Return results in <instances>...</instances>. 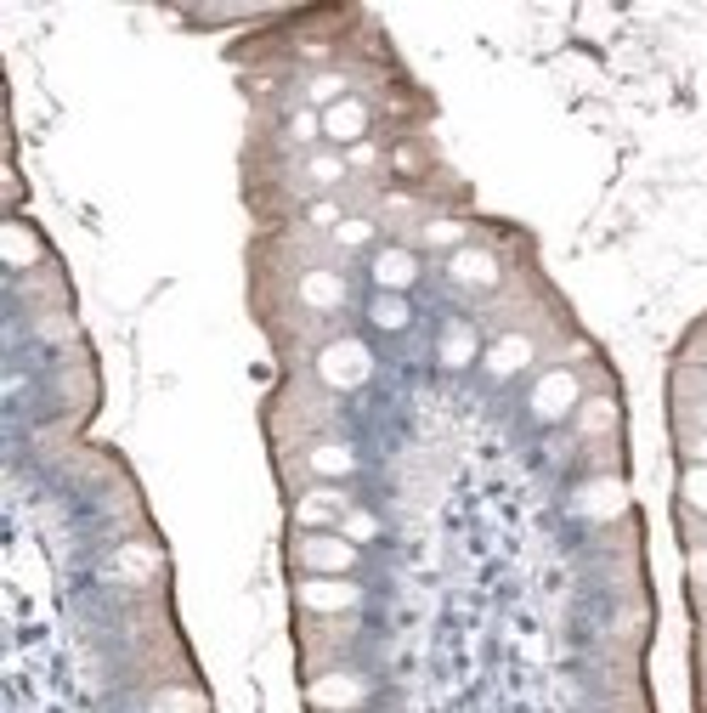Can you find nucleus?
Returning <instances> with one entry per match:
<instances>
[{
	"label": "nucleus",
	"instance_id": "nucleus-2",
	"mask_svg": "<svg viewBox=\"0 0 707 713\" xmlns=\"http://www.w3.org/2000/svg\"><path fill=\"white\" fill-rule=\"evenodd\" d=\"M362 131H369V108H362V102H334V108H323V136L328 142H362Z\"/></svg>",
	"mask_w": 707,
	"mask_h": 713
},
{
	"label": "nucleus",
	"instance_id": "nucleus-17",
	"mask_svg": "<svg viewBox=\"0 0 707 713\" xmlns=\"http://www.w3.org/2000/svg\"><path fill=\"white\" fill-rule=\"evenodd\" d=\"M334 238L346 244V249H357V244H369V238H374V226H369V221H339V226H334Z\"/></svg>",
	"mask_w": 707,
	"mask_h": 713
},
{
	"label": "nucleus",
	"instance_id": "nucleus-5",
	"mask_svg": "<svg viewBox=\"0 0 707 713\" xmlns=\"http://www.w3.org/2000/svg\"><path fill=\"white\" fill-rule=\"evenodd\" d=\"M453 277H459V284L487 289V284H499V266H492V255H481V249H459L453 255Z\"/></svg>",
	"mask_w": 707,
	"mask_h": 713
},
{
	"label": "nucleus",
	"instance_id": "nucleus-3",
	"mask_svg": "<svg viewBox=\"0 0 707 713\" xmlns=\"http://www.w3.org/2000/svg\"><path fill=\"white\" fill-rule=\"evenodd\" d=\"M413 277H419L413 249H379V255H374V284H379L385 295H402Z\"/></svg>",
	"mask_w": 707,
	"mask_h": 713
},
{
	"label": "nucleus",
	"instance_id": "nucleus-11",
	"mask_svg": "<svg viewBox=\"0 0 707 713\" xmlns=\"http://www.w3.org/2000/svg\"><path fill=\"white\" fill-rule=\"evenodd\" d=\"M532 356V346L527 340H504V346H492V374H515L520 363Z\"/></svg>",
	"mask_w": 707,
	"mask_h": 713
},
{
	"label": "nucleus",
	"instance_id": "nucleus-13",
	"mask_svg": "<svg viewBox=\"0 0 707 713\" xmlns=\"http://www.w3.org/2000/svg\"><path fill=\"white\" fill-rule=\"evenodd\" d=\"M311 465H318L323 476H351V465H357V458H351L346 447H318V453H311Z\"/></svg>",
	"mask_w": 707,
	"mask_h": 713
},
{
	"label": "nucleus",
	"instance_id": "nucleus-4",
	"mask_svg": "<svg viewBox=\"0 0 707 713\" xmlns=\"http://www.w3.org/2000/svg\"><path fill=\"white\" fill-rule=\"evenodd\" d=\"M346 493H306L300 498V527H328V521H339L346 516Z\"/></svg>",
	"mask_w": 707,
	"mask_h": 713
},
{
	"label": "nucleus",
	"instance_id": "nucleus-1",
	"mask_svg": "<svg viewBox=\"0 0 707 713\" xmlns=\"http://www.w3.org/2000/svg\"><path fill=\"white\" fill-rule=\"evenodd\" d=\"M300 560H306L311 572H351L357 567V544L351 538H306Z\"/></svg>",
	"mask_w": 707,
	"mask_h": 713
},
{
	"label": "nucleus",
	"instance_id": "nucleus-16",
	"mask_svg": "<svg viewBox=\"0 0 707 713\" xmlns=\"http://www.w3.org/2000/svg\"><path fill=\"white\" fill-rule=\"evenodd\" d=\"M374 532H379V521L369 516V509H346V538H351V544H362V538H374Z\"/></svg>",
	"mask_w": 707,
	"mask_h": 713
},
{
	"label": "nucleus",
	"instance_id": "nucleus-7",
	"mask_svg": "<svg viewBox=\"0 0 707 713\" xmlns=\"http://www.w3.org/2000/svg\"><path fill=\"white\" fill-rule=\"evenodd\" d=\"M362 368H369V356H362V346H334V351H328V363H323V374L334 379V386H357V379H362Z\"/></svg>",
	"mask_w": 707,
	"mask_h": 713
},
{
	"label": "nucleus",
	"instance_id": "nucleus-12",
	"mask_svg": "<svg viewBox=\"0 0 707 713\" xmlns=\"http://www.w3.org/2000/svg\"><path fill=\"white\" fill-rule=\"evenodd\" d=\"M374 323H379V328H402V323H408V300H402V295H379V300H374Z\"/></svg>",
	"mask_w": 707,
	"mask_h": 713
},
{
	"label": "nucleus",
	"instance_id": "nucleus-10",
	"mask_svg": "<svg viewBox=\"0 0 707 713\" xmlns=\"http://www.w3.org/2000/svg\"><path fill=\"white\" fill-rule=\"evenodd\" d=\"M346 159H339V153H311V159H306V176H311V182H318V187H334V182H346Z\"/></svg>",
	"mask_w": 707,
	"mask_h": 713
},
{
	"label": "nucleus",
	"instance_id": "nucleus-18",
	"mask_svg": "<svg viewBox=\"0 0 707 713\" xmlns=\"http://www.w3.org/2000/svg\"><path fill=\"white\" fill-rule=\"evenodd\" d=\"M311 221H318V226H339V204H311Z\"/></svg>",
	"mask_w": 707,
	"mask_h": 713
},
{
	"label": "nucleus",
	"instance_id": "nucleus-14",
	"mask_svg": "<svg viewBox=\"0 0 707 713\" xmlns=\"http://www.w3.org/2000/svg\"><path fill=\"white\" fill-rule=\"evenodd\" d=\"M306 600H311V606H351L357 595L346 589V583H311V589H306Z\"/></svg>",
	"mask_w": 707,
	"mask_h": 713
},
{
	"label": "nucleus",
	"instance_id": "nucleus-6",
	"mask_svg": "<svg viewBox=\"0 0 707 713\" xmlns=\"http://www.w3.org/2000/svg\"><path fill=\"white\" fill-rule=\"evenodd\" d=\"M571 397H578V379H571V374H549L543 386H538V414H543V419L566 414V407H571Z\"/></svg>",
	"mask_w": 707,
	"mask_h": 713
},
{
	"label": "nucleus",
	"instance_id": "nucleus-8",
	"mask_svg": "<svg viewBox=\"0 0 707 713\" xmlns=\"http://www.w3.org/2000/svg\"><path fill=\"white\" fill-rule=\"evenodd\" d=\"M300 295H306V306H339L346 300V284H339L334 272H311L300 284Z\"/></svg>",
	"mask_w": 707,
	"mask_h": 713
},
{
	"label": "nucleus",
	"instance_id": "nucleus-15",
	"mask_svg": "<svg viewBox=\"0 0 707 713\" xmlns=\"http://www.w3.org/2000/svg\"><path fill=\"white\" fill-rule=\"evenodd\" d=\"M289 136H295V142H318V136H323V114H318V108H300V114L289 119Z\"/></svg>",
	"mask_w": 707,
	"mask_h": 713
},
{
	"label": "nucleus",
	"instance_id": "nucleus-9",
	"mask_svg": "<svg viewBox=\"0 0 707 713\" xmlns=\"http://www.w3.org/2000/svg\"><path fill=\"white\" fill-rule=\"evenodd\" d=\"M470 356H476V335H470L464 323H453L448 335H441V363H448V368H464Z\"/></svg>",
	"mask_w": 707,
	"mask_h": 713
}]
</instances>
